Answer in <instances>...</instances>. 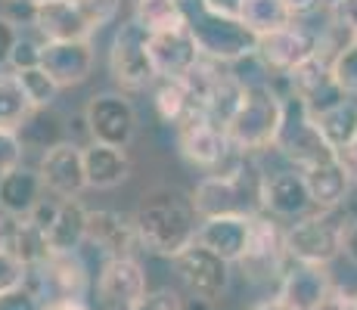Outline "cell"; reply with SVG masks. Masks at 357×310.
Here are the masks:
<instances>
[{"instance_id": "18", "label": "cell", "mask_w": 357, "mask_h": 310, "mask_svg": "<svg viewBox=\"0 0 357 310\" xmlns=\"http://www.w3.org/2000/svg\"><path fill=\"white\" fill-rule=\"evenodd\" d=\"M335 279L324 264H295L289 261L283 279H280V298L292 310H320L335 292Z\"/></svg>"}, {"instance_id": "27", "label": "cell", "mask_w": 357, "mask_h": 310, "mask_svg": "<svg viewBox=\"0 0 357 310\" xmlns=\"http://www.w3.org/2000/svg\"><path fill=\"white\" fill-rule=\"evenodd\" d=\"M19 143H22L25 153H50L56 149L59 143L68 140V127H66V118L56 112V109H34V112L19 124Z\"/></svg>"}, {"instance_id": "8", "label": "cell", "mask_w": 357, "mask_h": 310, "mask_svg": "<svg viewBox=\"0 0 357 310\" xmlns=\"http://www.w3.org/2000/svg\"><path fill=\"white\" fill-rule=\"evenodd\" d=\"M289 267L286 251V226H280V217L255 211L252 215V233L245 254L239 258V270L249 282H280Z\"/></svg>"}, {"instance_id": "1", "label": "cell", "mask_w": 357, "mask_h": 310, "mask_svg": "<svg viewBox=\"0 0 357 310\" xmlns=\"http://www.w3.org/2000/svg\"><path fill=\"white\" fill-rule=\"evenodd\" d=\"M199 211L190 192H181L177 186H155L143 192L140 205L134 211V224L140 233L143 251L159 254L174 261L183 248L196 242Z\"/></svg>"}, {"instance_id": "16", "label": "cell", "mask_w": 357, "mask_h": 310, "mask_svg": "<svg viewBox=\"0 0 357 310\" xmlns=\"http://www.w3.org/2000/svg\"><path fill=\"white\" fill-rule=\"evenodd\" d=\"M93 65H97L93 40H44L40 44V68L63 91L84 84L93 75Z\"/></svg>"}, {"instance_id": "19", "label": "cell", "mask_w": 357, "mask_h": 310, "mask_svg": "<svg viewBox=\"0 0 357 310\" xmlns=\"http://www.w3.org/2000/svg\"><path fill=\"white\" fill-rule=\"evenodd\" d=\"M87 242L97 245L106 258H137V251H143L134 217L112 211V208H97V211L91 208V217H87Z\"/></svg>"}, {"instance_id": "2", "label": "cell", "mask_w": 357, "mask_h": 310, "mask_svg": "<svg viewBox=\"0 0 357 310\" xmlns=\"http://www.w3.org/2000/svg\"><path fill=\"white\" fill-rule=\"evenodd\" d=\"M286 115V100L283 93L273 87L271 78H261L245 84L243 102L227 121V137L230 143L245 155H261L271 153L277 146L280 127H283Z\"/></svg>"}, {"instance_id": "52", "label": "cell", "mask_w": 357, "mask_h": 310, "mask_svg": "<svg viewBox=\"0 0 357 310\" xmlns=\"http://www.w3.org/2000/svg\"><path fill=\"white\" fill-rule=\"evenodd\" d=\"M3 3H6V0H3Z\"/></svg>"}, {"instance_id": "28", "label": "cell", "mask_w": 357, "mask_h": 310, "mask_svg": "<svg viewBox=\"0 0 357 310\" xmlns=\"http://www.w3.org/2000/svg\"><path fill=\"white\" fill-rule=\"evenodd\" d=\"M87 217L91 208H84L81 199H59V211L47 233L53 251H78L87 242Z\"/></svg>"}, {"instance_id": "29", "label": "cell", "mask_w": 357, "mask_h": 310, "mask_svg": "<svg viewBox=\"0 0 357 310\" xmlns=\"http://www.w3.org/2000/svg\"><path fill=\"white\" fill-rule=\"evenodd\" d=\"M25 267H38L40 261H47L53 254L50 248V236L34 224L31 217H22V220H6V233H3V242Z\"/></svg>"}, {"instance_id": "38", "label": "cell", "mask_w": 357, "mask_h": 310, "mask_svg": "<svg viewBox=\"0 0 357 310\" xmlns=\"http://www.w3.org/2000/svg\"><path fill=\"white\" fill-rule=\"evenodd\" d=\"M326 16L345 38H357V0H329Z\"/></svg>"}, {"instance_id": "30", "label": "cell", "mask_w": 357, "mask_h": 310, "mask_svg": "<svg viewBox=\"0 0 357 310\" xmlns=\"http://www.w3.org/2000/svg\"><path fill=\"white\" fill-rule=\"evenodd\" d=\"M130 19L146 34H165V31L187 29V16H183L181 0H134Z\"/></svg>"}, {"instance_id": "10", "label": "cell", "mask_w": 357, "mask_h": 310, "mask_svg": "<svg viewBox=\"0 0 357 310\" xmlns=\"http://www.w3.org/2000/svg\"><path fill=\"white\" fill-rule=\"evenodd\" d=\"M324 47V31L311 29L307 19H292L286 29L261 34L255 56L271 75H292L301 62L317 56Z\"/></svg>"}, {"instance_id": "34", "label": "cell", "mask_w": 357, "mask_h": 310, "mask_svg": "<svg viewBox=\"0 0 357 310\" xmlns=\"http://www.w3.org/2000/svg\"><path fill=\"white\" fill-rule=\"evenodd\" d=\"M16 75H19V81H22V87H25V93H29L34 109H50L53 102H56L59 91H63V87H59L40 65L25 68V72H16Z\"/></svg>"}, {"instance_id": "25", "label": "cell", "mask_w": 357, "mask_h": 310, "mask_svg": "<svg viewBox=\"0 0 357 310\" xmlns=\"http://www.w3.org/2000/svg\"><path fill=\"white\" fill-rule=\"evenodd\" d=\"M44 196H47V186H44V177H40L38 168L19 164L16 171L0 177V211L10 220L29 217Z\"/></svg>"}, {"instance_id": "20", "label": "cell", "mask_w": 357, "mask_h": 310, "mask_svg": "<svg viewBox=\"0 0 357 310\" xmlns=\"http://www.w3.org/2000/svg\"><path fill=\"white\" fill-rule=\"evenodd\" d=\"M29 25L38 40H93L97 34L75 0H50V3L34 6Z\"/></svg>"}, {"instance_id": "14", "label": "cell", "mask_w": 357, "mask_h": 310, "mask_svg": "<svg viewBox=\"0 0 357 310\" xmlns=\"http://www.w3.org/2000/svg\"><path fill=\"white\" fill-rule=\"evenodd\" d=\"M174 270L181 273V279L187 282L190 295L196 301H205V304H215L230 286V261H224L221 254H215L211 248L193 242L190 248H183L174 261Z\"/></svg>"}, {"instance_id": "50", "label": "cell", "mask_w": 357, "mask_h": 310, "mask_svg": "<svg viewBox=\"0 0 357 310\" xmlns=\"http://www.w3.org/2000/svg\"><path fill=\"white\" fill-rule=\"evenodd\" d=\"M348 310H357V288L354 292H348Z\"/></svg>"}, {"instance_id": "37", "label": "cell", "mask_w": 357, "mask_h": 310, "mask_svg": "<svg viewBox=\"0 0 357 310\" xmlns=\"http://www.w3.org/2000/svg\"><path fill=\"white\" fill-rule=\"evenodd\" d=\"M0 310H44V298L31 282H22V286L0 295Z\"/></svg>"}, {"instance_id": "6", "label": "cell", "mask_w": 357, "mask_h": 310, "mask_svg": "<svg viewBox=\"0 0 357 310\" xmlns=\"http://www.w3.org/2000/svg\"><path fill=\"white\" fill-rule=\"evenodd\" d=\"M286 115H283V127H280L277 137V153L298 171H307L314 164H324L339 158V153L333 149V143L320 134L314 115L307 112V106L298 100V96L286 93Z\"/></svg>"}, {"instance_id": "42", "label": "cell", "mask_w": 357, "mask_h": 310, "mask_svg": "<svg viewBox=\"0 0 357 310\" xmlns=\"http://www.w3.org/2000/svg\"><path fill=\"white\" fill-rule=\"evenodd\" d=\"M137 310H183V298L174 292V288L162 286V288L146 292V298L140 301V307Z\"/></svg>"}, {"instance_id": "11", "label": "cell", "mask_w": 357, "mask_h": 310, "mask_svg": "<svg viewBox=\"0 0 357 310\" xmlns=\"http://www.w3.org/2000/svg\"><path fill=\"white\" fill-rule=\"evenodd\" d=\"M146 292L140 258H106L93 286V310H137Z\"/></svg>"}, {"instance_id": "47", "label": "cell", "mask_w": 357, "mask_h": 310, "mask_svg": "<svg viewBox=\"0 0 357 310\" xmlns=\"http://www.w3.org/2000/svg\"><path fill=\"white\" fill-rule=\"evenodd\" d=\"M339 158L345 162V168H348V174L354 177V183H357V137H354V143L348 149H342Z\"/></svg>"}, {"instance_id": "5", "label": "cell", "mask_w": 357, "mask_h": 310, "mask_svg": "<svg viewBox=\"0 0 357 310\" xmlns=\"http://www.w3.org/2000/svg\"><path fill=\"white\" fill-rule=\"evenodd\" d=\"M351 215L348 208L311 211L286 226V251L295 264H324L329 267L342 254L345 226Z\"/></svg>"}, {"instance_id": "49", "label": "cell", "mask_w": 357, "mask_h": 310, "mask_svg": "<svg viewBox=\"0 0 357 310\" xmlns=\"http://www.w3.org/2000/svg\"><path fill=\"white\" fill-rule=\"evenodd\" d=\"M6 3H13V6H25V10H34V6L50 3V0H6Z\"/></svg>"}, {"instance_id": "48", "label": "cell", "mask_w": 357, "mask_h": 310, "mask_svg": "<svg viewBox=\"0 0 357 310\" xmlns=\"http://www.w3.org/2000/svg\"><path fill=\"white\" fill-rule=\"evenodd\" d=\"M249 310H292V307L286 304V301L280 298V295H273V298H261L258 304H252Z\"/></svg>"}, {"instance_id": "45", "label": "cell", "mask_w": 357, "mask_h": 310, "mask_svg": "<svg viewBox=\"0 0 357 310\" xmlns=\"http://www.w3.org/2000/svg\"><path fill=\"white\" fill-rule=\"evenodd\" d=\"M44 310H93V301H87V298H50V301H44Z\"/></svg>"}, {"instance_id": "3", "label": "cell", "mask_w": 357, "mask_h": 310, "mask_svg": "<svg viewBox=\"0 0 357 310\" xmlns=\"http://www.w3.org/2000/svg\"><path fill=\"white\" fill-rule=\"evenodd\" d=\"M261 180L264 171L255 164V155H243L221 174H205L190 196L199 217L255 215L261 211Z\"/></svg>"}, {"instance_id": "43", "label": "cell", "mask_w": 357, "mask_h": 310, "mask_svg": "<svg viewBox=\"0 0 357 310\" xmlns=\"http://www.w3.org/2000/svg\"><path fill=\"white\" fill-rule=\"evenodd\" d=\"M283 3L292 13V19H311L329 10V0H283Z\"/></svg>"}, {"instance_id": "17", "label": "cell", "mask_w": 357, "mask_h": 310, "mask_svg": "<svg viewBox=\"0 0 357 310\" xmlns=\"http://www.w3.org/2000/svg\"><path fill=\"white\" fill-rule=\"evenodd\" d=\"M38 171L44 177V186L50 196L59 199H78L87 189V171H84V146L75 140L59 143L56 149L40 155Z\"/></svg>"}, {"instance_id": "23", "label": "cell", "mask_w": 357, "mask_h": 310, "mask_svg": "<svg viewBox=\"0 0 357 310\" xmlns=\"http://www.w3.org/2000/svg\"><path fill=\"white\" fill-rule=\"evenodd\" d=\"M149 53H153V65L159 78H187L196 68V62L202 59V50H199L190 29L149 34Z\"/></svg>"}, {"instance_id": "40", "label": "cell", "mask_w": 357, "mask_h": 310, "mask_svg": "<svg viewBox=\"0 0 357 310\" xmlns=\"http://www.w3.org/2000/svg\"><path fill=\"white\" fill-rule=\"evenodd\" d=\"M40 44H44V40H34V38H25L22 34L10 56V72H25V68L40 65Z\"/></svg>"}, {"instance_id": "21", "label": "cell", "mask_w": 357, "mask_h": 310, "mask_svg": "<svg viewBox=\"0 0 357 310\" xmlns=\"http://www.w3.org/2000/svg\"><path fill=\"white\" fill-rule=\"evenodd\" d=\"M149 96H153V109L159 121L174 130L187 127L190 121L208 118L202 100L196 96L187 78H155V84L149 87Z\"/></svg>"}, {"instance_id": "9", "label": "cell", "mask_w": 357, "mask_h": 310, "mask_svg": "<svg viewBox=\"0 0 357 310\" xmlns=\"http://www.w3.org/2000/svg\"><path fill=\"white\" fill-rule=\"evenodd\" d=\"M174 137L181 158L190 168H199L202 174H221V171H227L230 164H236L245 155L230 143L227 127L211 118L190 121L187 127L174 130Z\"/></svg>"}, {"instance_id": "44", "label": "cell", "mask_w": 357, "mask_h": 310, "mask_svg": "<svg viewBox=\"0 0 357 310\" xmlns=\"http://www.w3.org/2000/svg\"><path fill=\"white\" fill-rule=\"evenodd\" d=\"M342 254L357 267V215H351L345 226V242H342Z\"/></svg>"}, {"instance_id": "46", "label": "cell", "mask_w": 357, "mask_h": 310, "mask_svg": "<svg viewBox=\"0 0 357 310\" xmlns=\"http://www.w3.org/2000/svg\"><path fill=\"white\" fill-rule=\"evenodd\" d=\"M205 3L218 13H227V16H239V10H243V0H205Z\"/></svg>"}, {"instance_id": "39", "label": "cell", "mask_w": 357, "mask_h": 310, "mask_svg": "<svg viewBox=\"0 0 357 310\" xmlns=\"http://www.w3.org/2000/svg\"><path fill=\"white\" fill-rule=\"evenodd\" d=\"M22 155H25V149H22V143H19V134L0 127V177L16 171L19 164H22Z\"/></svg>"}, {"instance_id": "15", "label": "cell", "mask_w": 357, "mask_h": 310, "mask_svg": "<svg viewBox=\"0 0 357 310\" xmlns=\"http://www.w3.org/2000/svg\"><path fill=\"white\" fill-rule=\"evenodd\" d=\"M261 211L280 217V220H298L314 211L311 192H307L305 171L298 168H280V171H264L261 180Z\"/></svg>"}, {"instance_id": "24", "label": "cell", "mask_w": 357, "mask_h": 310, "mask_svg": "<svg viewBox=\"0 0 357 310\" xmlns=\"http://www.w3.org/2000/svg\"><path fill=\"white\" fill-rule=\"evenodd\" d=\"M305 180H307V192H311L314 211L345 208L348 199H351V189L357 186L354 177L348 174V168H345L342 158H333V162H324V164L307 168Z\"/></svg>"}, {"instance_id": "7", "label": "cell", "mask_w": 357, "mask_h": 310, "mask_svg": "<svg viewBox=\"0 0 357 310\" xmlns=\"http://www.w3.org/2000/svg\"><path fill=\"white\" fill-rule=\"evenodd\" d=\"M109 75L121 93H143L155 84V65L149 53V34L128 19L109 40Z\"/></svg>"}, {"instance_id": "4", "label": "cell", "mask_w": 357, "mask_h": 310, "mask_svg": "<svg viewBox=\"0 0 357 310\" xmlns=\"http://www.w3.org/2000/svg\"><path fill=\"white\" fill-rule=\"evenodd\" d=\"M181 3H183V16H187V29L196 38L202 56L215 62H227V65L255 56L258 34L239 16L211 10L205 0H181Z\"/></svg>"}, {"instance_id": "35", "label": "cell", "mask_w": 357, "mask_h": 310, "mask_svg": "<svg viewBox=\"0 0 357 310\" xmlns=\"http://www.w3.org/2000/svg\"><path fill=\"white\" fill-rule=\"evenodd\" d=\"M333 75L345 96H357V38H348L333 53Z\"/></svg>"}, {"instance_id": "22", "label": "cell", "mask_w": 357, "mask_h": 310, "mask_svg": "<svg viewBox=\"0 0 357 310\" xmlns=\"http://www.w3.org/2000/svg\"><path fill=\"white\" fill-rule=\"evenodd\" d=\"M252 233V215H218V217H202L196 230V242L211 248L230 264H239L245 254Z\"/></svg>"}, {"instance_id": "12", "label": "cell", "mask_w": 357, "mask_h": 310, "mask_svg": "<svg viewBox=\"0 0 357 310\" xmlns=\"http://www.w3.org/2000/svg\"><path fill=\"white\" fill-rule=\"evenodd\" d=\"M84 130L93 143L128 149L137 137V109L128 93H97L84 106Z\"/></svg>"}, {"instance_id": "32", "label": "cell", "mask_w": 357, "mask_h": 310, "mask_svg": "<svg viewBox=\"0 0 357 310\" xmlns=\"http://www.w3.org/2000/svg\"><path fill=\"white\" fill-rule=\"evenodd\" d=\"M34 112L29 93H25L22 81L16 72H0V127L19 130L29 115Z\"/></svg>"}, {"instance_id": "51", "label": "cell", "mask_w": 357, "mask_h": 310, "mask_svg": "<svg viewBox=\"0 0 357 310\" xmlns=\"http://www.w3.org/2000/svg\"><path fill=\"white\" fill-rule=\"evenodd\" d=\"M3 233H6V215L0 211V242H3Z\"/></svg>"}, {"instance_id": "33", "label": "cell", "mask_w": 357, "mask_h": 310, "mask_svg": "<svg viewBox=\"0 0 357 310\" xmlns=\"http://www.w3.org/2000/svg\"><path fill=\"white\" fill-rule=\"evenodd\" d=\"M239 19L261 38V34L286 29V25L292 22V13L286 10L283 0H243Z\"/></svg>"}, {"instance_id": "26", "label": "cell", "mask_w": 357, "mask_h": 310, "mask_svg": "<svg viewBox=\"0 0 357 310\" xmlns=\"http://www.w3.org/2000/svg\"><path fill=\"white\" fill-rule=\"evenodd\" d=\"M84 171H87V189H119L121 183H128L130 171V155L121 146H106V143H87L84 146Z\"/></svg>"}, {"instance_id": "31", "label": "cell", "mask_w": 357, "mask_h": 310, "mask_svg": "<svg viewBox=\"0 0 357 310\" xmlns=\"http://www.w3.org/2000/svg\"><path fill=\"white\" fill-rule=\"evenodd\" d=\"M314 121H317L320 134L333 143L335 153L348 149L357 137V96H345V100L335 102L333 109L314 115Z\"/></svg>"}, {"instance_id": "13", "label": "cell", "mask_w": 357, "mask_h": 310, "mask_svg": "<svg viewBox=\"0 0 357 310\" xmlns=\"http://www.w3.org/2000/svg\"><path fill=\"white\" fill-rule=\"evenodd\" d=\"M44 301L50 298H87L91 270L78 251H53L38 267H29V279Z\"/></svg>"}, {"instance_id": "36", "label": "cell", "mask_w": 357, "mask_h": 310, "mask_svg": "<svg viewBox=\"0 0 357 310\" xmlns=\"http://www.w3.org/2000/svg\"><path fill=\"white\" fill-rule=\"evenodd\" d=\"M25 279H29V267H25L6 245H0V295L16 288V286H22Z\"/></svg>"}, {"instance_id": "41", "label": "cell", "mask_w": 357, "mask_h": 310, "mask_svg": "<svg viewBox=\"0 0 357 310\" xmlns=\"http://www.w3.org/2000/svg\"><path fill=\"white\" fill-rule=\"evenodd\" d=\"M19 38H22L19 22L13 16H6V13H0V68L10 65V56H13V50H16Z\"/></svg>"}]
</instances>
